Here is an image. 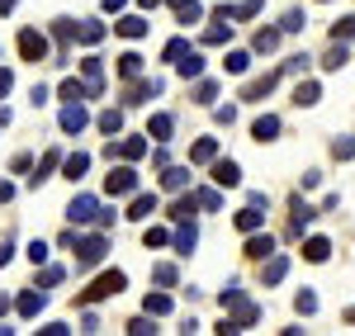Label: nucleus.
Returning <instances> with one entry per match:
<instances>
[{"mask_svg": "<svg viewBox=\"0 0 355 336\" xmlns=\"http://www.w3.org/2000/svg\"><path fill=\"white\" fill-rule=\"evenodd\" d=\"M110 251V242H105V232H90V237H76V270H95L100 260Z\"/></svg>", "mask_w": 355, "mask_h": 336, "instance_id": "obj_1", "label": "nucleus"}, {"mask_svg": "<svg viewBox=\"0 0 355 336\" xmlns=\"http://www.w3.org/2000/svg\"><path fill=\"white\" fill-rule=\"evenodd\" d=\"M123 284H128V275H123V270H105V275H100V280H95V284L81 294V303L90 308V303H100V299H114Z\"/></svg>", "mask_w": 355, "mask_h": 336, "instance_id": "obj_2", "label": "nucleus"}, {"mask_svg": "<svg viewBox=\"0 0 355 336\" xmlns=\"http://www.w3.org/2000/svg\"><path fill=\"white\" fill-rule=\"evenodd\" d=\"M19 57H24V62H48V33L19 28Z\"/></svg>", "mask_w": 355, "mask_h": 336, "instance_id": "obj_3", "label": "nucleus"}, {"mask_svg": "<svg viewBox=\"0 0 355 336\" xmlns=\"http://www.w3.org/2000/svg\"><path fill=\"white\" fill-rule=\"evenodd\" d=\"M67 218H71V227H85L100 218V199L95 195H76L71 199V209H67Z\"/></svg>", "mask_w": 355, "mask_h": 336, "instance_id": "obj_4", "label": "nucleus"}, {"mask_svg": "<svg viewBox=\"0 0 355 336\" xmlns=\"http://www.w3.org/2000/svg\"><path fill=\"white\" fill-rule=\"evenodd\" d=\"M105 190H110L114 199L133 195V190H137V170H133V166H114L110 175H105Z\"/></svg>", "mask_w": 355, "mask_h": 336, "instance_id": "obj_5", "label": "nucleus"}, {"mask_svg": "<svg viewBox=\"0 0 355 336\" xmlns=\"http://www.w3.org/2000/svg\"><path fill=\"white\" fill-rule=\"evenodd\" d=\"M162 90H166L162 76H147V81H137V76H133V85H128V105H147V100L162 95Z\"/></svg>", "mask_w": 355, "mask_h": 336, "instance_id": "obj_6", "label": "nucleus"}, {"mask_svg": "<svg viewBox=\"0 0 355 336\" xmlns=\"http://www.w3.org/2000/svg\"><path fill=\"white\" fill-rule=\"evenodd\" d=\"M214 185H218V190H237V185H242V166L214 157Z\"/></svg>", "mask_w": 355, "mask_h": 336, "instance_id": "obj_7", "label": "nucleus"}, {"mask_svg": "<svg viewBox=\"0 0 355 336\" xmlns=\"http://www.w3.org/2000/svg\"><path fill=\"white\" fill-rule=\"evenodd\" d=\"M289 213H294V218H289V237H303V227L318 218V209H313V204H303V195L289 204Z\"/></svg>", "mask_w": 355, "mask_h": 336, "instance_id": "obj_8", "label": "nucleus"}, {"mask_svg": "<svg viewBox=\"0 0 355 336\" xmlns=\"http://www.w3.org/2000/svg\"><path fill=\"white\" fill-rule=\"evenodd\" d=\"M81 76H85V85H90V100H100V90H105V62H100V57H85Z\"/></svg>", "mask_w": 355, "mask_h": 336, "instance_id": "obj_9", "label": "nucleus"}, {"mask_svg": "<svg viewBox=\"0 0 355 336\" xmlns=\"http://www.w3.org/2000/svg\"><path fill=\"white\" fill-rule=\"evenodd\" d=\"M57 123H62V133H81L85 123H90V114H85L81 100H71V105L62 109V118H57Z\"/></svg>", "mask_w": 355, "mask_h": 336, "instance_id": "obj_10", "label": "nucleus"}, {"mask_svg": "<svg viewBox=\"0 0 355 336\" xmlns=\"http://www.w3.org/2000/svg\"><path fill=\"white\" fill-rule=\"evenodd\" d=\"M284 275H289V256H284V251H270V256H266V265H261V280H266V284H279Z\"/></svg>", "mask_w": 355, "mask_h": 336, "instance_id": "obj_11", "label": "nucleus"}, {"mask_svg": "<svg viewBox=\"0 0 355 336\" xmlns=\"http://www.w3.org/2000/svg\"><path fill=\"white\" fill-rule=\"evenodd\" d=\"M275 81H279V71H266V76H251V81L242 85V100H266L275 90Z\"/></svg>", "mask_w": 355, "mask_h": 336, "instance_id": "obj_12", "label": "nucleus"}, {"mask_svg": "<svg viewBox=\"0 0 355 336\" xmlns=\"http://www.w3.org/2000/svg\"><path fill=\"white\" fill-rule=\"evenodd\" d=\"M270 251H275V237H270V232H261V227H256V232H246V256H251V260H266Z\"/></svg>", "mask_w": 355, "mask_h": 336, "instance_id": "obj_13", "label": "nucleus"}, {"mask_svg": "<svg viewBox=\"0 0 355 336\" xmlns=\"http://www.w3.org/2000/svg\"><path fill=\"white\" fill-rule=\"evenodd\" d=\"M43 303H48V299H43V289H28V294H19V303H15V308H19V317L33 322V317L43 312Z\"/></svg>", "mask_w": 355, "mask_h": 336, "instance_id": "obj_14", "label": "nucleus"}, {"mask_svg": "<svg viewBox=\"0 0 355 336\" xmlns=\"http://www.w3.org/2000/svg\"><path fill=\"white\" fill-rule=\"evenodd\" d=\"M152 213H157V195H137V190H133L128 218H133V223H142V218H152Z\"/></svg>", "mask_w": 355, "mask_h": 336, "instance_id": "obj_15", "label": "nucleus"}, {"mask_svg": "<svg viewBox=\"0 0 355 336\" xmlns=\"http://www.w3.org/2000/svg\"><path fill=\"white\" fill-rule=\"evenodd\" d=\"M214 157H218V138H199L190 147V161H194V166H209Z\"/></svg>", "mask_w": 355, "mask_h": 336, "instance_id": "obj_16", "label": "nucleus"}, {"mask_svg": "<svg viewBox=\"0 0 355 336\" xmlns=\"http://www.w3.org/2000/svg\"><path fill=\"white\" fill-rule=\"evenodd\" d=\"M327 256H331V242H327V237H308V242H303V260H313V265H322Z\"/></svg>", "mask_w": 355, "mask_h": 336, "instance_id": "obj_17", "label": "nucleus"}, {"mask_svg": "<svg viewBox=\"0 0 355 336\" xmlns=\"http://www.w3.org/2000/svg\"><path fill=\"white\" fill-rule=\"evenodd\" d=\"M227 38H232V19H218V15H214V24L204 28V43L218 48V43H227Z\"/></svg>", "mask_w": 355, "mask_h": 336, "instance_id": "obj_18", "label": "nucleus"}, {"mask_svg": "<svg viewBox=\"0 0 355 336\" xmlns=\"http://www.w3.org/2000/svg\"><path fill=\"white\" fill-rule=\"evenodd\" d=\"M175 71H180L185 81H199V76H204V57H199V53L190 48V53H185L180 62H175Z\"/></svg>", "mask_w": 355, "mask_h": 336, "instance_id": "obj_19", "label": "nucleus"}, {"mask_svg": "<svg viewBox=\"0 0 355 336\" xmlns=\"http://www.w3.org/2000/svg\"><path fill=\"white\" fill-rule=\"evenodd\" d=\"M171 242H175V251H180V256H190V251H194L199 232H194V223H190V218H185V223L175 227V237H171Z\"/></svg>", "mask_w": 355, "mask_h": 336, "instance_id": "obj_20", "label": "nucleus"}, {"mask_svg": "<svg viewBox=\"0 0 355 336\" xmlns=\"http://www.w3.org/2000/svg\"><path fill=\"white\" fill-rule=\"evenodd\" d=\"M275 133H279V118H275V114H261V118L251 123V138L256 142H270Z\"/></svg>", "mask_w": 355, "mask_h": 336, "instance_id": "obj_21", "label": "nucleus"}, {"mask_svg": "<svg viewBox=\"0 0 355 336\" xmlns=\"http://www.w3.org/2000/svg\"><path fill=\"white\" fill-rule=\"evenodd\" d=\"M57 95H62L67 105H71V100H90V85H85V81H76V76H67V81L57 85Z\"/></svg>", "mask_w": 355, "mask_h": 336, "instance_id": "obj_22", "label": "nucleus"}, {"mask_svg": "<svg viewBox=\"0 0 355 336\" xmlns=\"http://www.w3.org/2000/svg\"><path fill=\"white\" fill-rule=\"evenodd\" d=\"M95 128H100L105 138H119V133H123V114H119V109H105L100 118H95Z\"/></svg>", "mask_w": 355, "mask_h": 336, "instance_id": "obj_23", "label": "nucleus"}, {"mask_svg": "<svg viewBox=\"0 0 355 336\" xmlns=\"http://www.w3.org/2000/svg\"><path fill=\"white\" fill-rule=\"evenodd\" d=\"M105 33H110V28L100 24V19H81V28H76V38H81L85 48H95V43H100Z\"/></svg>", "mask_w": 355, "mask_h": 336, "instance_id": "obj_24", "label": "nucleus"}, {"mask_svg": "<svg viewBox=\"0 0 355 336\" xmlns=\"http://www.w3.org/2000/svg\"><path fill=\"white\" fill-rule=\"evenodd\" d=\"M85 170H90V157H85V152H71V157L62 161V175H67V180H81Z\"/></svg>", "mask_w": 355, "mask_h": 336, "instance_id": "obj_25", "label": "nucleus"}, {"mask_svg": "<svg viewBox=\"0 0 355 336\" xmlns=\"http://www.w3.org/2000/svg\"><path fill=\"white\" fill-rule=\"evenodd\" d=\"M256 227H266V213L256 204H246L242 213H237V232H256Z\"/></svg>", "mask_w": 355, "mask_h": 336, "instance_id": "obj_26", "label": "nucleus"}, {"mask_svg": "<svg viewBox=\"0 0 355 336\" xmlns=\"http://www.w3.org/2000/svg\"><path fill=\"white\" fill-rule=\"evenodd\" d=\"M114 33H123V38H142V33H147V19H142V15H123V19L114 24Z\"/></svg>", "mask_w": 355, "mask_h": 336, "instance_id": "obj_27", "label": "nucleus"}, {"mask_svg": "<svg viewBox=\"0 0 355 336\" xmlns=\"http://www.w3.org/2000/svg\"><path fill=\"white\" fill-rule=\"evenodd\" d=\"M171 128H175V118H171V114H152V123H147V138L166 142V138H171Z\"/></svg>", "mask_w": 355, "mask_h": 336, "instance_id": "obj_28", "label": "nucleus"}, {"mask_svg": "<svg viewBox=\"0 0 355 336\" xmlns=\"http://www.w3.org/2000/svg\"><path fill=\"white\" fill-rule=\"evenodd\" d=\"M162 185H166V190H185V185H190V166H166L162 170Z\"/></svg>", "mask_w": 355, "mask_h": 336, "instance_id": "obj_29", "label": "nucleus"}, {"mask_svg": "<svg viewBox=\"0 0 355 336\" xmlns=\"http://www.w3.org/2000/svg\"><path fill=\"white\" fill-rule=\"evenodd\" d=\"M318 100H322V85L318 81H299V90H294V105H318Z\"/></svg>", "mask_w": 355, "mask_h": 336, "instance_id": "obj_30", "label": "nucleus"}, {"mask_svg": "<svg viewBox=\"0 0 355 336\" xmlns=\"http://www.w3.org/2000/svg\"><path fill=\"white\" fill-rule=\"evenodd\" d=\"M119 76H123V81L142 76V57H137V53H123V57H119Z\"/></svg>", "mask_w": 355, "mask_h": 336, "instance_id": "obj_31", "label": "nucleus"}, {"mask_svg": "<svg viewBox=\"0 0 355 336\" xmlns=\"http://www.w3.org/2000/svg\"><path fill=\"white\" fill-rule=\"evenodd\" d=\"M341 67H346V43H331L322 57V71H341Z\"/></svg>", "mask_w": 355, "mask_h": 336, "instance_id": "obj_32", "label": "nucleus"}, {"mask_svg": "<svg viewBox=\"0 0 355 336\" xmlns=\"http://www.w3.org/2000/svg\"><path fill=\"white\" fill-rule=\"evenodd\" d=\"M351 38H355V15H346L331 24V43H351Z\"/></svg>", "mask_w": 355, "mask_h": 336, "instance_id": "obj_33", "label": "nucleus"}, {"mask_svg": "<svg viewBox=\"0 0 355 336\" xmlns=\"http://www.w3.org/2000/svg\"><path fill=\"white\" fill-rule=\"evenodd\" d=\"M279 48V28H256V53H275Z\"/></svg>", "mask_w": 355, "mask_h": 336, "instance_id": "obj_34", "label": "nucleus"}, {"mask_svg": "<svg viewBox=\"0 0 355 336\" xmlns=\"http://www.w3.org/2000/svg\"><path fill=\"white\" fill-rule=\"evenodd\" d=\"M53 166H62V157H57V152H48V157H43V161H38V175H28V185H33V190H38V185H43V180H48V170Z\"/></svg>", "mask_w": 355, "mask_h": 336, "instance_id": "obj_35", "label": "nucleus"}, {"mask_svg": "<svg viewBox=\"0 0 355 336\" xmlns=\"http://www.w3.org/2000/svg\"><path fill=\"white\" fill-rule=\"evenodd\" d=\"M142 308L152 312V317H166V312H171V294H147V303H142Z\"/></svg>", "mask_w": 355, "mask_h": 336, "instance_id": "obj_36", "label": "nucleus"}, {"mask_svg": "<svg viewBox=\"0 0 355 336\" xmlns=\"http://www.w3.org/2000/svg\"><path fill=\"white\" fill-rule=\"evenodd\" d=\"M218 100V81H199L194 85V105H214Z\"/></svg>", "mask_w": 355, "mask_h": 336, "instance_id": "obj_37", "label": "nucleus"}, {"mask_svg": "<svg viewBox=\"0 0 355 336\" xmlns=\"http://www.w3.org/2000/svg\"><path fill=\"white\" fill-rule=\"evenodd\" d=\"M194 209H199V204H194V195H185V199H175V204H171V218H175V223H185Z\"/></svg>", "mask_w": 355, "mask_h": 336, "instance_id": "obj_38", "label": "nucleus"}, {"mask_svg": "<svg viewBox=\"0 0 355 336\" xmlns=\"http://www.w3.org/2000/svg\"><path fill=\"white\" fill-rule=\"evenodd\" d=\"M185 53H190V38H171V43L162 48V57H166V62H180Z\"/></svg>", "mask_w": 355, "mask_h": 336, "instance_id": "obj_39", "label": "nucleus"}, {"mask_svg": "<svg viewBox=\"0 0 355 336\" xmlns=\"http://www.w3.org/2000/svg\"><path fill=\"white\" fill-rule=\"evenodd\" d=\"M308 67H313V57H308V53H294L289 62H284V76H303Z\"/></svg>", "mask_w": 355, "mask_h": 336, "instance_id": "obj_40", "label": "nucleus"}, {"mask_svg": "<svg viewBox=\"0 0 355 336\" xmlns=\"http://www.w3.org/2000/svg\"><path fill=\"white\" fill-rule=\"evenodd\" d=\"M223 67H227L232 76H242L246 67H251V53H227V57H223Z\"/></svg>", "mask_w": 355, "mask_h": 336, "instance_id": "obj_41", "label": "nucleus"}, {"mask_svg": "<svg viewBox=\"0 0 355 336\" xmlns=\"http://www.w3.org/2000/svg\"><path fill=\"white\" fill-rule=\"evenodd\" d=\"M194 204H199V209H209V213H218V209H223V195H218V190H199V195H194Z\"/></svg>", "mask_w": 355, "mask_h": 336, "instance_id": "obj_42", "label": "nucleus"}, {"mask_svg": "<svg viewBox=\"0 0 355 336\" xmlns=\"http://www.w3.org/2000/svg\"><path fill=\"white\" fill-rule=\"evenodd\" d=\"M152 280H157V284H166V289H171V284L180 280V270H175V265H166V260H162V265H152Z\"/></svg>", "mask_w": 355, "mask_h": 336, "instance_id": "obj_43", "label": "nucleus"}, {"mask_svg": "<svg viewBox=\"0 0 355 336\" xmlns=\"http://www.w3.org/2000/svg\"><path fill=\"white\" fill-rule=\"evenodd\" d=\"M331 157L336 161H355V138H336L331 142Z\"/></svg>", "mask_w": 355, "mask_h": 336, "instance_id": "obj_44", "label": "nucleus"}, {"mask_svg": "<svg viewBox=\"0 0 355 336\" xmlns=\"http://www.w3.org/2000/svg\"><path fill=\"white\" fill-rule=\"evenodd\" d=\"M303 28H308L303 10H289V15H284V24H279V33H303Z\"/></svg>", "mask_w": 355, "mask_h": 336, "instance_id": "obj_45", "label": "nucleus"}, {"mask_svg": "<svg viewBox=\"0 0 355 336\" xmlns=\"http://www.w3.org/2000/svg\"><path fill=\"white\" fill-rule=\"evenodd\" d=\"M199 15H204V5H199V0H190L185 10H175V19H180V24H199Z\"/></svg>", "mask_w": 355, "mask_h": 336, "instance_id": "obj_46", "label": "nucleus"}, {"mask_svg": "<svg viewBox=\"0 0 355 336\" xmlns=\"http://www.w3.org/2000/svg\"><path fill=\"white\" fill-rule=\"evenodd\" d=\"M53 33H57V43L67 48V43H71V33H76V24H71V19H53Z\"/></svg>", "mask_w": 355, "mask_h": 336, "instance_id": "obj_47", "label": "nucleus"}, {"mask_svg": "<svg viewBox=\"0 0 355 336\" xmlns=\"http://www.w3.org/2000/svg\"><path fill=\"white\" fill-rule=\"evenodd\" d=\"M294 308H299L303 317H313V312H318V294H308V289H303L299 299H294Z\"/></svg>", "mask_w": 355, "mask_h": 336, "instance_id": "obj_48", "label": "nucleus"}, {"mask_svg": "<svg viewBox=\"0 0 355 336\" xmlns=\"http://www.w3.org/2000/svg\"><path fill=\"white\" fill-rule=\"evenodd\" d=\"M142 242H147V247H166V242H171V232H166V227H147V232H142Z\"/></svg>", "mask_w": 355, "mask_h": 336, "instance_id": "obj_49", "label": "nucleus"}, {"mask_svg": "<svg viewBox=\"0 0 355 336\" xmlns=\"http://www.w3.org/2000/svg\"><path fill=\"white\" fill-rule=\"evenodd\" d=\"M28 260L33 265H48V242H28Z\"/></svg>", "mask_w": 355, "mask_h": 336, "instance_id": "obj_50", "label": "nucleus"}, {"mask_svg": "<svg viewBox=\"0 0 355 336\" xmlns=\"http://www.w3.org/2000/svg\"><path fill=\"white\" fill-rule=\"evenodd\" d=\"M128 332H133V336H147V332H157V327H152V312H147V317H133V322H128Z\"/></svg>", "mask_w": 355, "mask_h": 336, "instance_id": "obj_51", "label": "nucleus"}, {"mask_svg": "<svg viewBox=\"0 0 355 336\" xmlns=\"http://www.w3.org/2000/svg\"><path fill=\"white\" fill-rule=\"evenodd\" d=\"M256 10H261V0H242V5H237V10H232V19H251V15H256Z\"/></svg>", "mask_w": 355, "mask_h": 336, "instance_id": "obj_52", "label": "nucleus"}, {"mask_svg": "<svg viewBox=\"0 0 355 336\" xmlns=\"http://www.w3.org/2000/svg\"><path fill=\"white\" fill-rule=\"evenodd\" d=\"M62 275H67L62 265H43V284H62Z\"/></svg>", "mask_w": 355, "mask_h": 336, "instance_id": "obj_53", "label": "nucleus"}, {"mask_svg": "<svg viewBox=\"0 0 355 336\" xmlns=\"http://www.w3.org/2000/svg\"><path fill=\"white\" fill-rule=\"evenodd\" d=\"M10 90H15V71H10V67H0V95H10Z\"/></svg>", "mask_w": 355, "mask_h": 336, "instance_id": "obj_54", "label": "nucleus"}, {"mask_svg": "<svg viewBox=\"0 0 355 336\" xmlns=\"http://www.w3.org/2000/svg\"><path fill=\"white\" fill-rule=\"evenodd\" d=\"M214 118H218V123H227V128H232V118H237V109H232V105H223V109H214Z\"/></svg>", "mask_w": 355, "mask_h": 336, "instance_id": "obj_55", "label": "nucleus"}, {"mask_svg": "<svg viewBox=\"0 0 355 336\" xmlns=\"http://www.w3.org/2000/svg\"><path fill=\"white\" fill-rule=\"evenodd\" d=\"M67 332H71L67 322H48V327H43V336H67Z\"/></svg>", "mask_w": 355, "mask_h": 336, "instance_id": "obj_56", "label": "nucleus"}, {"mask_svg": "<svg viewBox=\"0 0 355 336\" xmlns=\"http://www.w3.org/2000/svg\"><path fill=\"white\" fill-rule=\"evenodd\" d=\"M5 199H15V185H10V180H0V204H5Z\"/></svg>", "mask_w": 355, "mask_h": 336, "instance_id": "obj_57", "label": "nucleus"}, {"mask_svg": "<svg viewBox=\"0 0 355 336\" xmlns=\"http://www.w3.org/2000/svg\"><path fill=\"white\" fill-rule=\"evenodd\" d=\"M123 5H128V0H105V10H110V15H119Z\"/></svg>", "mask_w": 355, "mask_h": 336, "instance_id": "obj_58", "label": "nucleus"}, {"mask_svg": "<svg viewBox=\"0 0 355 336\" xmlns=\"http://www.w3.org/2000/svg\"><path fill=\"white\" fill-rule=\"evenodd\" d=\"M10 251H15V247H10V242H0V265L10 260Z\"/></svg>", "mask_w": 355, "mask_h": 336, "instance_id": "obj_59", "label": "nucleus"}, {"mask_svg": "<svg viewBox=\"0 0 355 336\" xmlns=\"http://www.w3.org/2000/svg\"><path fill=\"white\" fill-rule=\"evenodd\" d=\"M15 5H19V0H0V15H10V10H15Z\"/></svg>", "mask_w": 355, "mask_h": 336, "instance_id": "obj_60", "label": "nucleus"}, {"mask_svg": "<svg viewBox=\"0 0 355 336\" xmlns=\"http://www.w3.org/2000/svg\"><path fill=\"white\" fill-rule=\"evenodd\" d=\"M137 5H142V10H157V5H162V0H137Z\"/></svg>", "mask_w": 355, "mask_h": 336, "instance_id": "obj_61", "label": "nucleus"}, {"mask_svg": "<svg viewBox=\"0 0 355 336\" xmlns=\"http://www.w3.org/2000/svg\"><path fill=\"white\" fill-rule=\"evenodd\" d=\"M166 5H171V10H185V5H190V0H166Z\"/></svg>", "mask_w": 355, "mask_h": 336, "instance_id": "obj_62", "label": "nucleus"}, {"mask_svg": "<svg viewBox=\"0 0 355 336\" xmlns=\"http://www.w3.org/2000/svg\"><path fill=\"white\" fill-rule=\"evenodd\" d=\"M346 322H355V308H346Z\"/></svg>", "mask_w": 355, "mask_h": 336, "instance_id": "obj_63", "label": "nucleus"}]
</instances>
